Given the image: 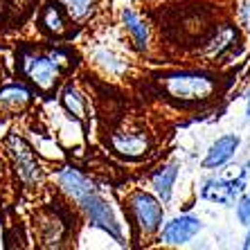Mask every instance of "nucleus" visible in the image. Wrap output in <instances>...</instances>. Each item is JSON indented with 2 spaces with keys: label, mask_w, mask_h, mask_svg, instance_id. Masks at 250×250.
<instances>
[{
  "label": "nucleus",
  "mask_w": 250,
  "mask_h": 250,
  "mask_svg": "<svg viewBox=\"0 0 250 250\" xmlns=\"http://www.w3.org/2000/svg\"><path fill=\"white\" fill-rule=\"evenodd\" d=\"M122 21L124 25H126V29L131 32V36L135 39V43H138L140 50H145L146 47V41H149V32H146V25L140 21L138 16H135L131 9H124L122 12Z\"/></svg>",
  "instance_id": "11"
},
{
  "label": "nucleus",
  "mask_w": 250,
  "mask_h": 250,
  "mask_svg": "<svg viewBox=\"0 0 250 250\" xmlns=\"http://www.w3.org/2000/svg\"><path fill=\"white\" fill-rule=\"evenodd\" d=\"M27 72L39 86L50 88L54 82V77H57V65L50 59H32L27 63Z\"/></svg>",
  "instance_id": "8"
},
{
  "label": "nucleus",
  "mask_w": 250,
  "mask_h": 250,
  "mask_svg": "<svg viewBox=\"0 0 250 250\" xmlns=\"http://www.w3.org/2000/svg\"><path fill=\"white\" fill-rule=\"evenodd\" d=\"M244 181L246 174H241L237 181H221V178H209L203 183V189H201V196L205 201H212V203H223V205H232L234 198L241 194L244 189Z\"/></svg>",
  "instance_id": "4"
},
{
  "label": "nucleus",
  "mask_w": 250,
  "mask_h": 250,
  "mask_svg": "<svg viewBox=\"0 0 250 250\" xmlns=\"http://www.w3.org/2000/svg\"><path fill=\"white\" fill-rule=\"evenodd\" d=\"M246 113H248V117H250V97H248V108H246Z\"/></svg>",
  "instance_id": "18"
},
{
  "label": "nucleus",
  "mask_w": 250,
  "mask_h": 250,
  "mask_svg": "<svg viewBox=\"0 0 250 250\" xmlns=\"http://www.w3.org/2000/svg\"><path fill=\"white\" fill-rule=\"evenodd\" d=\"M203 223L196 216H176L174 221H169L163 228V241L169 246H183L187 241H192L198 232H201Z\"/></svg>",
  "instance_id": "5"
},
{
  "label": "nucleus",
  "mask_w": 250,
  "mask_h": 250,
  "mask_svg": "<svg viewBox=\"0 0 250 250\" xmlns=\"http://www.w3.org/2000/svg\"><path fill=\"white\" fill-rule=\"evenodd\" d=\"M59 183H61V187H63L70 196L75 198L77 203L82 205V209L90 216V221H93L95 226L108 230L115 239H122L120 226H117L111 208L106 205V201L99 196L97 189H95V185L88 181L86 176H82L77 169L65 167L63 171L59 174Z\"/></svg>",
  "instance_id": "1"
},
{
  "label": "nucleus",
  "mask_w": 250,
  "mask_h": 250,
  "mask_svg": "<svg viewBox=\"0 0 250 250\" xmlns=\"http://www.w3.org/2000/svg\"><path fill=\"white\" fill-rule=\"evenodd\" d=\"M27 90L21 86H9L5 90H0V102H23L27 99Z\"/></svg>",
  "instance_id": "14"
},
{
  "label": "nucleus",
  "mask_w": 250,
  "mask_h": 250,
  "mask_svg": "<svg viewBox=\"0 0 250 250\" xmlns=\"http://www.w3.org/2000/svg\"><path fill=\"white\" fill-rule=\"evenodd\" d=\"M176 176H178V167L176 165H167V167H163L153 176V187H156V192L163 203H167L171 198V187L176 183Z\"/></svg>",
  "instance_id": "10"
},
{
  "label": "nucleus",
  "mask_w": 250,
  "mask_h": 250,
  "mask_svg": "<svg viewBox=\"0 0 250 250\" xmlns=\"http://www.w3.org/2000/svg\"><path fill=\"white\" fill-rule=\"evenodd\" d=\"M63 102H65V106H68V111L72 113V115H77V117H83V104H82V97L72 90V88H68L65 90V97H63Z\"/></svg>",
  "instance_id": "13"
},
{
  "label": "nucleus",
  "mask_w": 250,
  "mask_h": 250,
  "mask_svg": "<svg viewBox=\"0 0 250 250\" xmlns=\"http://www.w3.org/2000/svg\"><path fill=\"white\" fill-rule=\"evenodd\" d=\"M113 145L120 153L128 158H138L146 151V138L140 133H126V135H115L113 138Z\"/></svg>",
  "instance_id": "9"
},
{
  "label": "nucleus",
  "mask_w": 250,
  "mask_h": 250,
  "mask_svg": "<svg viewBox=\"0 0 250 250\" xmlns=\"http://www.w3.org/2000/svg\"><path fill=\"white\" fill-rule=\"evenodd\" d=\"M239 142H241L239 135H221L214 145L209 146L208 156H205V160H203V167L205 169H214V167L226 165L228 160L234 156V151L239 149Z\"/></svg>",
  "instance_id": "6"
},
{
  "label": "nucleus",
  "mask_w": 250,
  "mask_h": 250,
  "mask_svg": "<svg viewBox=\"0 0 250 250\" xmlns=\"http://www.w3.org/2000/svg\"><path fill=\"white\" fill-rule=\"evenodd\" d=\"M165 86L174 97L203 99L212 93V82L201 75H171L165 79Z\"/></svg>",
  "instance_id": "2"
},
{
  "label": "nucleus",
  "mask_w": 250,
  "mask_h": 250,
  "mask_svg": "<svg viewBox=\"0 0 250 250\" xmlns=\"http://www.w3.org/2000/svg\"><path fill=\"white\" fill-rule=\"evenodd\" d=\"M239 21H241V25L250 32V0H246L244 7H241V12H239Z\"/></svg>",
  "instance_id": "16"
},
{
  "label": "nucleus",
  "mask_w": 250,
  "mask_h": 250,
  "mask_svg": "<svg viewBox=\"0 0 250 250\" xmlns=\"http://www.w3.org/2000/svg\"><path fill=\"white\" fill-rule=\"evenodd\" d=\"M237 219L239 223H244V226H250V192L246 194L237 205Z\"/></svg>",
  "instance_id": "15"
},
{
  "label": "nucleus",
  "mask_w": 250,
  "mask_h": 250,
  "mask_svg": "<svg viewBox=\"0 0 250 250\" xmlns=\"http://www.w3.org/2000/svg\"><path fill=\"white\" fill-rule=\"evenodd\" d=\"M244 248H250V232H248V237H246V244H244Z\"/></svg>",
  "instance_id": "17"
},
{
  "label": "nucleus",
  "mask_w": 250,
  "mask_h": 250,
  "mask_svg": "<svg viewBox=\"0 0 250 250\" xmlns=\"http://www.w3.org/2000/svg\"><path fill=\"white\" fill-rule=\"evenodd\" d=\"M14 156L18 160V171L23 176V181H36L39 178V165L32 158V151L21 142V140H14Z\"/></svg>",
  "instance_id": "7"
},
{
  "label": "nucleus",
  "mask_w": 250,
  "mask_h": 250,
  "mask_svg": "<svg viewBox=\"0 0 250 250\" xmlns=\"http://www.w3.org/2000/svg\"><path fill=\"white\" fill-rule=\"evenodd\" d=\"M131 205H133L135 219H138L140 228L145 232H156L158 228L163 226V205L151 194H146V192L135 194Z\"/></svg>",
  "instance_id": "3"
},
{
  "label": "nucleus",
  "mask_w": 250,
  "mask_h": 250,
  "mask_svg": "<svg viewBox=\"0 0 250 250\" xmlns=\"http://www.w3.org/2000/svg\"><path fill=\"white\" fill-rule=\"evenodd\" d=\"M63 5L68 7V12L72 14L75 18H82L90 12L93 7V0H63Z\"/></svg>",
  "instance_id": "12"
}]
</instances>
